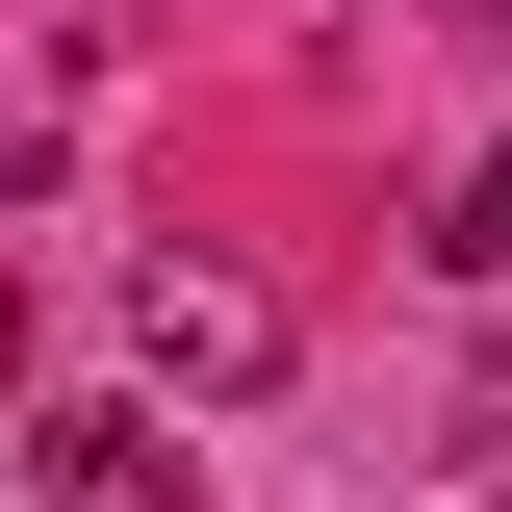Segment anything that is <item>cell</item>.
Returning <instances> with one entry per match:
<instances>
[{
    "instance_id": "1",
    "label": "cell",
    "mask_w": 512,
    "mask_h": 512,
    "mask_svg": "<svg viewBox=\"0 0 512 512\" xmlns=\"http://www.w3.org/2000/svg\"><path fill=\"white\" fill-rule=\"evenodd\" d=\"M128 359L231 410V384H282V282H231V256H128Z\"/></svg>"
},
{
    "instance_id": "3",
    "label": "cell",
    "mask_w": 512,
    "mask_h": 512,
    "mask_svg": "<svg viewBox=\"0 0 512 512\" xmlns=\"http://www.w3.org/2000/svg\"><path fill=\"white\" fill-rule=\"evenodd\" d=\"M436 282H512V154H461V180H436Z\"/></svg>"
},
{
    "instance_id": "2",
    "label": "cell",
    "mask_w": 512,
    "mask_h": 512,
    "mask_svg": "<svg viewBox=\"0 0 512 512\" xmlns=\"http://www.w3.org/2000/svg\"><path fill=\"white\" fill-rule=\"evenodd\" d=\"M26 487L52 512H180V436L154 410H26Z\"/></svg>"
}]
</instances>
